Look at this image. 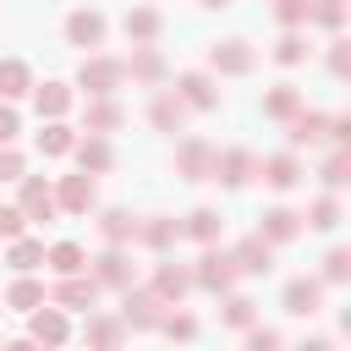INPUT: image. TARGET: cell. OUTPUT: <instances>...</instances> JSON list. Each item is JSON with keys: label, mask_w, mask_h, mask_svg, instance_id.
<instances>
[{"label": "cell", "mask_w": 351, "mask_h": 351, "mask_svg": "<svg viewBox=\"0 0 351 351\" xmlns=\"http://www.w3.org/2000/svg\"><path fill=\"white\" fill-rule=\"evenodd\" d=\"M22 93H33V71H27L22 60H0V99L11 104V99H22Z\"/></svg>", "instance_id": "f1b7e54d"}, {"label": "cell", "mask_w": 351, "mask_h": 351, "mask_svg": "<svg viewBox=\"0 0 351 351\" xmlns=\"http://www.w3.org/2000/svg\"><path fill=\"white\" fill-rule=\"evenodd\" d=\"M318 137H329V115H318V110H296V115H291V143L302 148V143H318Z\"/></svg>", "instance_id": "d4e9b609"}, {"label": "cell", "mask_w": 351, "mask_h": 351, "mask_svg": "<svg viewBox=\"0 0 351 351\" xmlns=\"http://www.w3.org/2000/svg\"><path fill=\"white\" fill-rule=\"evenodd\" d=\"M66 313L55 307V302H44V307H33V318H27V340L33 346H44V351H55V346H66Z\"/></svg>", "instance_id": "3957f363"}, {"label": "cell", "mask_w": 351, "mask_h": 351, "mask_svg": "<svg viewBox=\"0 0 351 351\" xmlns=\"http://www.w3.org/2000/svg\"><path fill=\"white\" fill-rule=\"evenodd\" d=\"M0 181H22V154H16L11 143L0 148Z\"/></svg>", "instance_id": "ee69618b"}, {"label": "cell", "mask_w": 351, "mask_h": 351, "mask_svg": "<svg viewBox=\"0 0 351 351\" xmlns=\"http://www.w3.org/2000/svg\"><path fill=\"white\" fill-rule=\"evenodd\" d=\"M159 318H165V302L154 291H137V285L121 291V324L126 329H159Z\"/></svg>", "instance_id": "7a4b0ae2"}, {"label": "cell", "mask_w": 351, "mask_h": 351, "mask_svg": "<svg viewBox=\"0 0 351 351\" xmlns=\"http://www.w3.org/2000/svg\"><path fill=\"white\" fill-rule=\"evenodd\" d=\"M22 230H27V214H22V208H0V236H5V241H16Z\"/></svg>", "instance_id": "7bdbcfd3"}, {"label": "cell", "mask_w": 351, "mask_h": 351, "mask_svg": "<svg viewBox=\"0 0 351 351\" xmlns=\"http://www.w3.org/2000/svg\"><path fill=\"white\" fill-rule=\"evenodd\" d=\"M252 170H258V165H252V154H247V148H225V154H214V170H208V181L241 186V181H247Z\"/></svg>", "instance_id": "9c48e42d"}, {"label": "cell", "mask_w": 351, "mask_h": 351, "mask_svg": "<svg viewBox=\"0 0 351 351\" xmlns=\"http://www.w3.org/2000/svg\"><path fill=\"white\" fill-rule=\"evenodd\" d=\"M93 285H110V291H126L132 285V258L121 247H110L104 258H93Z\"/></svg>", "instance_id": "8fae6325"}, {"label": "cell", "mask_w": 351, "mask_h": 351, "mask_svg": "<svg viewBox=\"0 0 351 351\" xmlns=\"http://www.w3.org/2000/svg\"><path fill=\"white\" fill-rule=\"evenodd\" d=\"M49 302H55L60 313H77V307H93V302H99V285H93V274H66V280L49 291Z\"/></svg>", "instance_id": "277c9868"}, {"label": "cell", "mask_w": 351, "mask_h": 351, "mask_svg": "<svg viewBox=\"0 0 351 351\" xmlns=\"http://www.w3.org/2000/svg\"><path fill=\"white\" fill-rule=\"evenodd\" d=\"M71 143H77V137H71V126H66V121H49V126L38 132V154H49V159L71 154Z\"/></svg>", "instance_id": "1f68e13d"}, {"label": "cell", "mask_w": 351, "mask_h": 351, "mask_svg": "<svg viewBox=\"0 0 351 351\" xmlns=\"http://www.w3.org/2000/svg\"><path fill=\"white\" fill-rule=\"evenodd\" d=\"M148 121H154L159 132H176V126L186 121V104H181L176 93H154V104H148Z\"/></svg>", "instance_id": "603a6c76"}, {"label": "cell", "mask_w": 351, "mask_h": 351, "mask_svg": "<svg viewBox=\"0 0 351 351\" xmlns=\"http://www.w3.org/2000/svg\"><path fill=\"white\" fill-rule=\"evenodd\" d=\"M247 351H280V335L274 329H252L247 335Z\"/></svg>", "instance_id": "7dc6e473"}, {"label": "cell", "mask_w": 351, "mask_h": 351, "mask_svg": "<svg viewBox=\"0 0 351 351\" xmlns=\"http://www.w3.org/2000/svg\"><path fill=\"white\" fill-rule=\"evenodd\" d=\"M203 5H214V11H219V5H230V0H203Z\"/></svg>", "instance_id": "f5cc1de1"}, {"label": "cell", "mask_w": 351, "mask_h": 351, "mask_svg": "<svg viewBox=\"0 0 351 351\" xmlns=\"http://www.w3.org/2000/svg\"><path fill=\"white\" fill-rule=\"evenodd\" d=\"M159 329H165L170 340H192V335H197V324H192L186 313H165V318H159Z\"/></svg>", "instance_id": "60d3db41"}, {"label": "cell", "mask_w": 351, "mask_h": 351, "mask_svg": "<svg viewBox=\"0 0 351 351\" xmlns=\"http://www.w3.org/2000/svg\"><path fill=\"white\" fill-rule=\"evenodd\" d=\"M307 11H313V0H274V16H280L285 27H302Z\"/></svg>", "instance_id": "ab89813d"}, {"label": "cell", "mask_w": 351, "mask_h": 351, "mask_svg": "<svg viewBox=\"0 0 351 351\" xmlns=\"http://www.w3.org/2000/svg\"><path fill=\"white\" fill-rule=\"evenodd\" d=\"M66 44L99 49V44H104V16H99V11H71V16H66Z\"/></svg>", "instance_id": "ba28073f"}, {"label": "cell", "mask_w": 351, "mask_h": 351, "mask_svg": "<svg viewBox=\"0 0 351 351\" xmlns=\"http://www.w3.org/2000/svg\"><path fill=\"white\" fill-rule=\"evenodd\" d=\"M329 137L346 148V137H351V121H346V115H335V121H329Z\"/></svg>", "instance_id": "c3c4849f"}, {"label": "cell", "mask_w": 351, "mask_h": 351, "mask_svg": "<svg viewBox=\"0 0 351 351\" xmlns=\"http://www.w3.org/2000/svg\"><path fill=\"white\" fill-rule=\"evenodd\" d=\"M346 274H351V252H340V247H335V252L324 258V280H335V285H340Z\"/></svg>", "instance_id": "b9f144b4"}, {"label": "cell", "mask_w": 351, "mask_h": 351, "mask_svg": "<svg viewBox=\"0 0 351 351\" xmlns=\"http://www.w3.org/2000/svg\"><path fill=\"white\" fill-rule=\"evenodd\" d=\"M176 170H181L186 181H208V170H214V148H208L203 137H186V143L176 148Z\"/></svg>", "instance_id": "8992f818"}, {"label": "cell", "mask_w": 351, "mask_h": 351, "mask_svg": "<svg viewBox=\"0 0 351 351\" xmlns=\"http://www.w3.org/2000/svg\"><path fill=\"white\" fill-rule=\"evenodd\" d=\"M121 340H126V324L121 318H110V313H93L88 318V346L93 351H121Z\"/></svg>", "instance_id": "2e32d148"}, {"label": "cell", "mask_w": 351, "mask_h": 351, "mask_svg": "<svg viewBox=\"0 0 351 351\" xmlns=\"http://www.w3.org/2000/svg\"><path fill=\"white\" fill-rule=\"evenodd\" d=\"M137 241H143V247H154V252H165L170 241H181V219H165V214H154L148 225H137Z\"/></svg>", "instance_id": "7402d4cb"}, {"label": "cell", "mask_w": 351, "mask_h": 351, "mask_svg": "<svg viewBox=\"0 0 351 351\" xmlns=\"http://www.w3.org/2000/svg\"><path fill=\"white\" fill-rule=\"evenodd\" d=\"M71 154H77L82 176H104V170L115 165V154H110V143H104V137H82V143H71Z\"/></svg>", "instance_id": "5bb4252c"}, {"label": "cell", "mask_w": 351, "mask_h": 351, "mask_svg": "<svg viewBox=\"0 0 351 351\" xmlns=\"http://www.w3.org/2000/svg\"><path fill=\"white\" fill-rule=\"evenodd\" d=\"M176 99H181L186 110H214V104H219V93H214V82H208L203 71H186V77L176 82Z\"/></svg>", "instance_id": "4fadbf2b"}, {"label": "cell", "mask_w": 351, "mask_h": 351, "mask_svg": "<svg viewBox=\"0 0 351 351\" xmlns=\"http://www.w3.org/2000/svg\"><path fill=\"white\" fill-rule=\"evenodd\" d=\"M269 258H274V241H263V236H247V241H241V247L230 252L236 274H269V269H274Z\"/></svg>", "instance_id": "30bf717a"}, {"label": "cell", "mask_w": 351, "mask_h": 351, "mask_svg": "<svg viewBox=\"0 0 351 351\" xmlns=\"http://www.w3.org/2000/svg\"><path fill=\"white\" fill-rule=\"evenodd\" d=\"M318 302H324V285L318 280H291L285 285V313L307 318V313H318Z\"/></svg>", "instance_id": "ac0fdd59"}, {"label": "cell", "mask_w": 351, "mask_h": 351, "mask_svg": "<svg viewBox=\"0 0 351 351\" xmlns=\"http://www.w3.org/2000/svg\"><path fill=\"white\" fill-rule=\"evenodd\" d=\"M121 82H126V66L110 60V55H88L82 71H77V88H88V99H104V93H115Z\"/></svg>", "instance_id": "6da1fadb"}, {"label": "cell", "mask_w": 351, "mask_h": 351, "mask_svg": "<svg viewBox=\"0 0 351 351\" xmlns=\"http://www.w3.org/2000/svg\"><path fill=\"white\" fill-rule=\"evenodd\" d=\"M38 263H44V241L16 236V241H11V269H22V274H27V269H38Z\"/></svg>", "instance_id": "e575fe53"}, {"label": "cell", "mask_w": 351, "mask_h": 351, "mask_svg": "<svg viewBox=\"0 0 351 351\" xmlns=\"http://www.w3.org/2000/svg\"><path fill=\"white\" fill-rule=\"evenodd\" d=\"M159 27H165V16H159L154 5L126 11V38H132V44H154V38H159Z\"/></svg>", "instance_id": "d6986e66"}, {"label": "cell", "mask_w": 351, "mask_h": 351, "mask_svg": "<svg viewBox=\"0 0 351 351\" xmlns=\"http://www.w3.org/2000/svg\"><path fill=\"white\" fill-rule=\"evenodd\" d=\"M252 318H258V313H252L247 296H230V302H225V324H230V329H252Z\"/></svg>", "instance_id": "74e56055"}, {"label": "cell", "mask_w": 351, "mask_h": 351, "mask_svg": "<svg viewBox=\"0 0 351 351\" xmlns=\"http://www.w3.org/2000/svg\"><path fill=\"white\" fill-rule=\"evenodd\" d=\"M302 55H307V38H302V33H296V27H291V33H285V38H280V44H274V60H280V66H296V60H302Z\"/></svg>", "instance_id": "d590c367"}, {"label": "cell", "mask_w": 351, "mask_h": 351, "mask_svg": "<svg viewBox=\"0 0 351 351\" xmlns=\"http://www.w3.org/2000/svg\"><path fill=\"white\" fill-rule=\"evenodd\" d=\"M219 230H225V219H219L214 208H197V214L181 225V236H192V241H203V247H214V241H219Z\"/></svg>", "instance_id": "4dcf8cb0"}, {"label": "cell", "mask_w": 351, "mask_h": 351, "mask_svg": "<svg viewBox=\"0 0 351 351\" xmlns=\"http://www.w3.org/2000/svg\"><path fill=\"white\" fill-rule=\"evenodd\" d=\"M296 230H302V214H296V208H269L258 236H263V241H291Z\"/></svg>", "instance_id": "4316f807"}, {"label": "cell", "mask_w": 351, "mask_h": 351, "mask_svg": "<svg viewBox=\"0 0 351 351\" xmlns=\"http://www.w3.org/2000/svg\"><path fill=\"white\" fill-rule=\"evenodd\" d=\"M27 219H55L60 208H55V192H49V181L44 176H22V203H16Z\"/></svg>", "instance_id": "52a82bcc"}, {"label": "cell", "mask_w": 351, "mask_h": 351, "mask_svg": "<svg viewBox=\"0 0 351 351\" xmlns=\"http://www.w3.org/2000/svg\"><path fill=\"white\" fill-rule=\"evenodd\" d=\"M99 236H104L110 247H126V241H137V219H132L126 208H110V214L99 219Z\"/></svg>", "instance_id": "484cf974"}, {"label": "cell", "mask_w": 351, "mask_h": 351, "mask_svg": "<svg viewBox=\"0 0 351 351\" xmlns=\"http://www.w3.org/2000/svg\"><path fill=\"white\" fill-rule=\"evenodd\" d=\"M214 71H230V77H241V71H252V49L241 44V38H225V44H214Z\"/></svg>", "instance_id": "e0dca14e"}, {"label": "cell", "mask_w": 351, "mask_h": 351, "mask_svg": "<svg viewBox=\"0 0 351 351\" xmlns=\"http://www.w3.org/2000/svg\"><path fill=\"white\" fill-rule=\"evenodd\" d=\"M5 351H38V346H33V340H11Z\"/></svg>", "instance_id": "816d5d0a"}, {"label": "cell", "mask_w": 351, "mask_h": 351, "mask_svg": "<svg viewBox=\"0 0 351 351\" xmlns=\"http://www.w3.org/2000/svg\"><path fill=\"white\" fill-rule=\"evenodd\" d=\"M121 66H126L137 82H159V77H165V60H159V49H154V44H137V55H132V60H121Z\"/></svg>", "instance_id": "f546056e"}, {"label": "cell", "mask_w": 351, "mask_h": 351, "mask_svg": "<svg viewBox=\"0 0 351 351\" xmlns=\"http://www.w3.org/2000/svg\"><path fill=\"white\" fill-rule=\"evenodd\" d=\"M296 351H335V346H329V340H302Z\"/></svg>", "instance_id": "f907efd6"}, {"label": "cell", "mask_w": 351, "mask_h": 351, "mask_svg": "<svg viewBox=\"0 0 351 351\" xmlns=\"http://www.w3.org/2000/svg\"><path fill=\"white\" fill-rule=\"evenodd\" d=\"M33 104H38L44 121H60V115L71 110V88H66V82H44V88H33Z\"/></svg>", "instance_id": "ffe728a7"}, {"label": "cell", "mask_w": 351, "mask_h": 351, "mask_svg": "<svg viewBox=\"0 0 351 351\" xmlns=\"http://www.w3.org/2000/svg\"><path fill=\"white\" fill-rule=\"evenodd\" d=\"M0 351H5V346H0Z\"/></svg>", "instance_id": "db71d44e"}, {"label": "cell", "mask_w": 351, "mask_h": 351, "mask_svg": "<svg viewBox=\"0 0 351 351\" xmlns=\"http://www.w3.org/2000/svg\"><path fill=\"white\" fill-rule=\"evenodd\" d=\"M186 285H192V274H186L181 263H159V274H154V285H148V291L170 307V302H181V296H186Z\"/></svg>", "instance_id": "9a60e30c"}, {"label": "cell", "mask_w": 351, "mask_h": 351, "mask_svg": "<svg viewBox=\"0 0 351 351\" xmlns=\"http://www.w3.org/2000/svg\"><path fill=\"white\" fill-rule=\"evenodd\" d=\"M346 170H351V159H346V148H340V154L324 165V181H329V186H346Z\"/></svg>", "instance_id": "bcb514c9"}, {"label": "cell", "mask_w": 351, "mask_h": 351, "mask_svg": "<svg viewBox=\"0 0 351 351\" xmlns=\"http://www.w3.org/2000/svg\"><path fill=\"white\" fill-rule=\"evenodd\" d=\"M302 110V99H296V88H274L269 99H263V115H274V121H291Z\"/></svg>", "instance_id": "836d02e7"}, {"label": "cell", "mask_w": 351, "mask_h": 351, "mask_svg": "<svg viewBox=\"0 0 351 351\" xmlns=\"http://www.w3.org/2000/svg\"><path fill=\"white\" fill-rule=\"evenodd\" d=\"M16 132H22V121H16V110L0 99V148H5V143H16Z\"/></svg>", "instance_id": "f6af8a7d"}, {"label": "cell", "mask_w": 351, "mask_h": 351, "mask_svg": "<svg viewBox=\"0 0 351 351\" xmlns=\"http://www.w3.org/2000/svg\"><path fill=\"white\" fill-rule=\"evenodd\" d=\"M258 176H263L274 192H285V186H296V181H302V165H296L291 154H274V159H263V165H258Z\"/></svg>", "instance_id": "44dd1931"}, {"label": "cell", "mask_w": 351, "mask_h": 351, "mask_svg": "<svg viewBox=\"0 0 351 351\" xmlns=\"http://www.w3.org/2000/svg\"><path fill=\"white\" fill-rule=\"evenodd\" d=\"M307 225H313V230H335V225H340V203H335V197H318L313 214H307Z\"/></svg>", "instance_id": "8d00e7d4"}, {"label": "cell", "mask_w": 351, "mask_h": 351, "mask_svg": "<svg viewBox=\"0 0 351 351\" xmlns=\"http://www.w3.org/2000/svg\"><path fill=\"white\" fill-rule=\"evenodd\" d=\"M329 66H335V77H346V66H351V60H346V38L335 44V55H329Z\"/></svg>", "instance_id": "681fc988"}, {"label": "cell", "mask_w": 351, "mask_h": 351, "mask_svg": "<svg viewBox=\"0 0 351 351\" xmlns=\"http://www.w3.org/2000/svg\"><path fill=\"white\" fill-rule=\"evenodd\" d=\"M121 121H126V110H121V104H115V99H110V93H104V99H93V104H88V132H93V137H104V132H115V126H121Z\"/></svg>", "instance_id": "cb8c5ba5"}, {"label": "cell", "mask_w": 351, "mask_h": 351, "mask_svg": "<svg viewBox=\"0 0 351 351\" xmlns=\"http://www.w3.org/2000/svg\"><path fill=\"white\" fill-rule=\"evenodd\" d=\"M49 296H44V285L38 280H16L11 291H5V307H22V313H33V307H44Z\"/></svg>", "instance_id": "d6a6232c"}, {"label": "cell", "mask_w": 351, "mask_h": 351, "mask_svg": "<svg viewBox=\"0 0 351 351\" xmlns=\"http://www.w3.org/2000/svg\"><path fill=\"white\" fill-rule=\"evenodd\" d=\"M192 280H197L203 291H214V296H219V291H230V280H236L230 252H214V247H208V252L197 258V274H192Z\"/></svg>", "instance_id": "5b68a950"}, {"label": "cell", "mask_w": 351, "mask_h": 351, "mask_svg": "<svg viewBox=\"0 0 351 351\" xmlns=\"http://www.w3.org/2000/svg\"><path fill=\"white\" fill-rule=\"evenodd\" d=\"M307 22H324V27H340V22H346V5H340V0H313V11H307Z\"/></svg>", "instance_id": "f35d334b"}, {"label": "cell", "mask_w": 351, "mask_h": 351, "mask_svg": "<svg viewBox=\"0 0 351 351\" xmlns=\"http://www.w3.org/2000/svg\"><path fill=\"white\" fill-rule=\"evenodd\" d=\"M55 208H66V214H88V208H93V176H60Z\"/></svg>", "instance_id": "7c38bea8"}, {"label": "cell", "mask_w": 351, "mask_h": 351, "mask_svg": "<svg viewBox=\"0 0 351 351\" xmlns=\"http://www.w3.org/2000/svg\"><path fill=\"white\" fill-rule=\"evenodd\" d=\"M44 263H49V269H55L60 280H66V274H82V269H88V258H82V247H77V241H55V247L44 252Z\"/></svg>", "instance_id": "83f0119b"}]
</instances>
